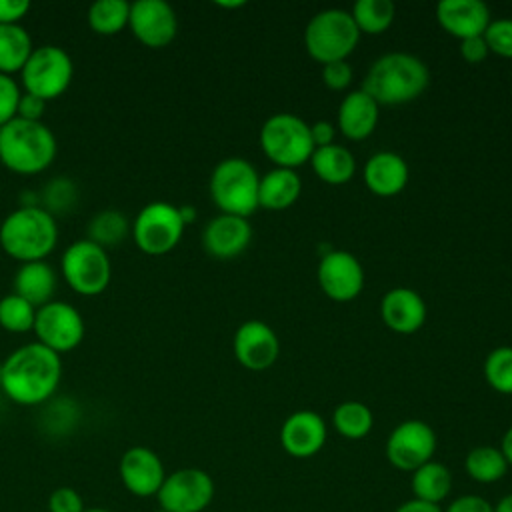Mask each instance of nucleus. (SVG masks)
<instances>
[{
    "label": "nucleus",
    "instance_id": "obj_1",
    "mask_svg": "<svg viewBox=\"0 0 512 512\" xmlns=\"http://www.w3.org/2000/svg\"><path fill=\"white\" fill-rule=\"evenodd\" d=\"M62 378L60 354L30 342L2 362V390L4 394L22 406H38L52 398Z\"/></svg>",
    "mask_w": 512,
    "mask_h": 512
},
{
    "label": "nucleus",
    "instance_id": "obj_2",
    "mask_svg": "<svg viewBox=\"0 0 512 512\" xmlns=\"http://www.w3.org/2000/svg\"><path fill=\"white\" fill-rule=\"evenodd\" d=\"M430 82L428 66L412 54L390 52L368 68L362 88L378 106H398L416 100Z\"/></svg>",
    "mask_w": 512,
    "mask_h": 512
},
{
    "label": "nucleus",
    "instance_id": "obj_3",
    "mask_svg": "<svg viewBox=\"0 0 512 512\" xmlns=\"http://www.w3.org/2000/svg\"><path fill=\"white\" fill-rule=\"evenodd\" d=\"M56 242L58 226L54 214L40 204H22L0 224V246L20 264L44 260Z\"/></svg>",
    "mask_w": 512,
    "mask_h": 512
},
{
    "label": "nucleus",
    "instance_id": "obj_4",
    "mask_svg": "<svg viewBox=\"0 0 512 512\" xmlns=\"http://www.w3.org/2000/svg\"><path fill=\"white\" fill-rule=\"evenodd\" d=\"M56 138L40 120L14 118L0 128V162L16 174H38L56 158Z\"/></svg>",
    "mask_w": 512,
    "mask_h": 512
},
{
    "label": "nucleus",
    "instance_id": "obj_5",
    "mask_svg": "<svg viewBox=\"0 0 512 512\" xmlns=\"http://www.w3.org/2000/svg\"><path fill=\"white\" fill-rule=\"evenodd\" d=\"M260 176L244 158H224L210 176V198L222 214L248 218L258 208Z\"/></svg>",
    "mask_w": 512,
    "mask_h": 512
},
{
    "label": "nucleus",
    "instance_id": "obj_6",
    "mask_svg": "<svg viewBox=\"0 0 512 512\" xmlns=\"http://www.w3.org/2000/svg\"><path fill=\"white\" fill-rule=\"evenodd\" d=\"M360 40V32L350 12L328 8L310 18L304 30L306 52L324 64L346 60Z\"/></svg>",
    "mask_w": 512,
    "mask_h": 512
},
{
    "label": "nucleus",
    "instance_id": "obj_7",
    "mask_svg": "<svg viewBox=\"0 0 512 512\" xmlns=\"http://www.w3.org/2000/svg\"><path fill=\"white\" fill-rule=\"evenodd\" d=\"M260 148L276 168L294 170L314 152L310 124L288 112L274 114L260 128Z\"/></svg>",
    "mask_w": 512,
    "mask_h": 512
},
{
    "label": "nucleus",
    "instance_id": "obj_8",
    "mask_svg": "<svg viewBox=\"0 0 512 512\" xmlns=\"http://www.w3.org/2000/svg\"><path fill=\"white\" fill-rule=\"evenodd\" d=\"M72 76V58L64 48L52 44L34 48L20 72L24 92L34 94L46 102L60 98L68 90Z\"/></svg>",
    "mask_w": 512,
    "mask_h": 512
},
{
    "label": "nucleus",
    "instance_id": "obj_9",
    "mask_svg": "<svg viewBox=\"0 0 512 512\" xmlns=\"http://www.w3.org/2000/svg\"><path fill=\"white\" fill-rule=\"evenodd\" d=\"M180 208L170 202H150L136 214L132 222V240L148 256H162L176 248L184 234Z\"/></svg>",
    "mask_w": 512,
    "mask_h": 512
},
{
    "label": "nucleus",
    "instance_id": "obj_10",
    "mask_svg": "<svg viewBox=\"0 0 512 512\" xmlns=\"http://www.w3.org/2000/svg\"><path fill=\"white\" fill-rule=\"evenodd\" d=\"M60 266L66 284L80 296L102 294L112 278L108 252L88 238L72 242L64 250Z\"/></svg>",
    "mask_w": 512,
    "mask_h": 512
},
{
    "label": "nucleus",
    "instance_id": "obj_11",
    "mask_svg": "<svg viewBox=\"0 0 512 512\" xmlns=\"http://www.w3.org/2000/svg\"><path fill=\"white\" fill-rule=\"evenodd\" d=\"M214 480L202 468H178L166 474L156 498L166 512H202L214 500Z\"/></svg>",
    "mask_w": 512,
    "mask_h": 512
},
{
    "label": "nucleus",
    "instance_id": "obj_12",
    "mask_svg": "<svg viewBox=\"0 0 512 512\" xmlns=\"http://www.w3.org/2000/svg\"><path fill=\"white\" fill-rule=\"evenodd\" d=\"M32 330L38 338L36 342L56 354H64L74 350L82 342L84 318L72 304L52 300L36 310Z\"/></svg>",
    "mask_w": 512,
    "mask_h": 512
},
{
    "label": "nucleus",
    "instance_id": "obj_13",
    "mask_svg": "<svg viewBox=\"0 0 512 512\" xmlns=\"http://www.w3.org/2000/svg\"><path fill=\"white\" fill-rule=\"evenodd\" d=\"M436 444V432L430 424L424 420H404L390 432L384 452L394 468L412 474L432 460Z\"/></svg>",
    "mask_w": 512,
    "mask_h": 512
},
{
    "label": "nucleus",
    "instance_id": "obj_14",
    "mask_svg": "<svg viewBox=\"0 0 512 512\" xmlns=\"http://www.w3.org/2000/svg\"><path fill=\"white\" fill-rule=\"evenodd\" d=\"M128 26L138 42L148 48L168 46L178 32V18L164 0H136L130 4Z\"/></svg>",
    "mask_w": 512,
    "mask_h": 512
},
{
    "label": "nucleus",
    "instance_id": "obj_15",
    "mask_svg": "<svg viewBox=\"0 0 512 512\" xmlns=\"http://www.w3.org/2000/svg\"><path fill=\"white\" fill-rule=\"evenodd\" d=\"M318 284L336 302L354 300L364 288L362 264L346 250H330L320 258Z\"/></svg>",
    "mask_w": 512,
    "mask_h": 512
},
{
    "label": "nucleus",
    "instance_id": "obj_16",
    "mask_svg": "<svg viewBox=\"0 0 512 512\" xmlns=\"http://www.w3.org/2000/svg\"><path fill=\"white\" fill-rule=\"evenodd\" d=\"M232 350L244 368L262 372L278 360L280 340L268 324L260 320H248L238 326L232 340Z\"/></svg>",
    "mask_w": 512,
    "mask_h": 512
},
{
    "label": "nucleus",
    "instance_id": "obj_17",
    "mask_svg": "<svg viewBox=\"0 0 512 512\" xmlns=\"http://www.w3.org/2000/svg\"><path fill=\"white\" fill-rule=\"evenodd\" d=\"M120 480L124 488L134 496H156L166 470L160 456L146 446H132L120 458Z\"/></svg>",
    "mask_w": 512,
    "mask_h": 512
},
{
    "label": "nucleus",
    "instance_id": "obj_18",
    "mask_svg": "<svg viewBox=\"0 0 512 512\" xmlns=\"http://www.w3.org/2000/svg\"><path fill=\"white\" fill-rule=\"evenodd\" d=\"M326 422L318 412L296 410L280 428V444L292 458H312L326 444Z\"/></svg>",
    "mask_w": 512,
    "mask_h": 512
},
{
    "label": "nucleus",
    "instance_id": "obj_19",
    "mask_svg": "<svg viewBox=\"0 0 512 512\" xmlns=\"http://www.w3.org/2000/svg\"><path fill=\"white\" fill-rule=\"evenodd\" d=\"M252 240V228L246 218L230 216V214H218L212 218L204 232H202V244L204 250L218 260H230L242 254Z\"/></svg>",
    "mask_w": 512,
    "mask_h": 512
},
{
    "label": "nucleus",
    "instance_id": "obj_20",
    "mask_svg": "<svg viewBox=\"0 0 512 512\" xmlns=\"http://www.w3.org/2000/svg\"><path fill=\"white\" fill-rule=\"evenodd\" d=\"M438 24L460 42L466 38L484 36L490 20V10L480 0H442L436 6Z\"/></svg>",
    "mask_w": 512,
    "mask_h": 512
},
{
    "label": "nucleus",
    "instance_id": "obj_21",
    "mask_svg": "<svg viewBox=\"0 0 512 512\" xmlns=\"http://www.w3.org/2000/svg\"><path fill=\"white\" fill-rule=\"evenodd\" d=\"M380 314L384 324L398 334H412L426 322V304L412 288H392L380 302Z\"/></svg>",
    "mask_w": 512,
    "mask_h": 512
},
{
    "label": "nucleus",
    "instance_id": "obj_22",
    "mask_svg": "<svg viewBox=\"0 0 512 512\" xmlns=\"http://www.w3.org/2000/svg\"><path fill=\"white\" fill-rule=\"evenodd\" d=\"M408 164L396 152H376L364 166V182L376 196L390 198L404 190L408 184Z\"/></svg>",
    "mask_w": 512,
    "mask_h": 512
},
{
    "label": "nucleus",
    "instance_id": "obj_23",
    "mask_svg": "<svg viewBox=\"0 0 512 512\" xmlns=\"http://www.w3.org/2000/svg\"><path fill=\"white\" fill-rule=\"evenodd\" d=\"M378 124V104L364 92L354 90L340 102L338 128L348 140L368 138Z\"/></svg>",
    "mask_w": 512,
    "mask_h": 512
},
{
    "label": "nucleus",
    "instance_id": "obj_24",
    "mask_svg": "<svg viewBox=\"0 0 512 512\" xmlns=\"http://www.w3.org/2000/svg\"><path fill=\"white\" fill-rule=\"evenodd\" d=\"M56 292V272L46 260L24 262L14 276V294L24 298L36 310L48 302Z\"/></svg>",
    "mask_w": 512,
    "mask_h": 512
},
{
    "label": "nucleus",
    "instance_id": "obj_25",
    "mask_svg": "<svg viewBox=\"0 0 512 512\" xmlns=\"http://www.w3.org/2000/svg\"><path fill=\"white\" fill-rule=\"evenodd\" d=\"M302 192L300 176L290 168H274L264 178H260L258 186V206L266 210H286L290 208Z\"/></svg>",
    "mask_w": 512,
    "mask_h": 512
},
{
    "label": "nucleus",
    "instance_id": "obj_26",
    "mask_svg": "<svg viewBox=\"0 0 512 512\" xmlns=\"http://www.w3.org/2000/svg\"><path fill=\"white\" fill-rule=\"evenodd\" d=\"M310 162H312V170L316 172V176L322 182L334 184V186L346 184L348 180H352V176L356 172V160H354L352 152L338 144L314 148Z\"/></svg>",
    "mask_w": 512,
    "mask_h": 512
},
{
    "label": "nucleus",
    "instance_id": "obj_27",
    "mask_svg": "<svg viewBox=\"0 0 512 512\" xmlns=\"http://www.w3.org/2000/svg\"><path fill=\"white\" fill-rule=\"evenodd\" d=\"M410 486L416 500L440 506L452 490V472L446 464L430 460L412 472Z\"/></svg>",
    "mask_w": 512,
    "mask_h": 512
},
{
    "label": "nucleus",
    "instance_id": "obj_28",
    "mask_svg": "<svg viewBox=\"0 0 512 512\" xmlns=\"http://www.w3.org/2000/svg\"><path fill=\"white\" fill-rule=\"evenodd\" d=\"M32 50V38L22 24L0 26V74L22 72Z\"/></svg>",
    "mask_w": 512,
    "mask_h": 512
},
{
    "label": "nucleus",
    "instance_id": "obj_29",
    "mask_svg": "<svg viewBox=\"0 0 512 512\" xmlns=\"http://www.w3.org/2000/svg\"><path fill=\"white\" fill-rule=\"evenodd\" d=\"M508 462L500 448L494 446H476L464 458L466 474L480 484H494L502 480L508 472Z\"/></svg>",
    "mask_w": 512,
    "mask_h": 512
},
{
    "label": "nucleus",
    "instance_id": "obj_30",
    "mask_svg": "<svg viewBox=\"0 0 512 512\" xmlns=\"http://www.w3.org/2000/svg\"><path fill=\"white\" fill-rule=\"evenodd\" d=\"M130 230H132V224L120 210L106 208L90 218L88 240L106 250L110 246L122 244L130 234Z\"/></svg>",
    "mask_w": 512,
    "mask_h": 512
},
{
    "label": "nucleus",
    "instance_id": "obj_31",
    "mask_svg": "<svg viewBox=\"0 0 512 512\" xmlns=\"http://www.w3.org/2000/svg\"><path fill=\"white\" fill-rule=\"evenodd\" d=\"M332 426L340 436L348 440H360L370 434L374 426V414L366 404L358 400H348L334 408Z\"/></svg>",
    "mask_w": 512,
    "mask_h": 512
},
{
    "label": "nucleus",
    "instance_id": "obj_32",
    "mask_svg": "<svg viewBox=\"0 0 512 512\" xmlns=\"http://www.w3.org/2000/svg\"><path fill=\"white\" fill-rule=\"evenodd\" d=\"M130 4L126 0H98L88 8V26L100 36H114L128 26Z\"/></svg>",
    "mask_w": 512,
    "mask_h": 512
},
{
    "label": "nucleus",
    "instance_id": "obj_33",
    "mask_svg": "<svg viewBox=\"0 0 512 512\" xmlns=\"http://www.w3.org/2000/svg\"><path fill=\"white\" fill-rule=\"evenodd\" d=\"M396 8L390 0H358L352 6V20L358 32L364 34H382L394 22Z\"/></svg>",
    "mask_w": 512,
    "mask_h": 512
},
{
    "label": "nucleus",
    "instance_id": "obj_34",
    "mask_svg": "<svg viewBox=\"0 0 512 512\" xmlns=\"http://www.w3.org/2000/svg\"><path fill=\"white\" fill-rule=\"evenodd\" d=\"M36 308L18 294H8L0 300V326L6 332L24 334L34 328Z\"/></svg>",
    "mask_w": 512,
    "mask_h": 512
},
{
    "label": "nucleus",
    "instance_id": "obj_35",
    "mask_svg": "<svg viewBox=\"0 0 512 512\" xmlns=\"http://www.w3.org/2000/svg\"><path fill=\"white\" fill-rule=\"evenodd\" d=\"M484 378L496 392L512 394V346H498L486 356Z\"/></svg>",
    "mask_w": 512,
    "mask_h": 512
},
{
    "label": "nucleus",
    "instance_id": "obj_36",
    "mask_svg": "<svg viewBox=\"0 0 512 512\" xmlns=\"http://www.w3.org/2000/svg\"><path fill=\"white\" fill-rule=\"evenodd\" d=\"M484 40L490 52L502 58H512V20L490 22L484 32Z\"/></svg>",
    "mask_w": 512,
    "mask_h": 512
},
{
    "label": "nucleus",
    "instance_id": "obj_37",
    "mask_svg": "<svg viewBox=\"0 0 512 512\" xmlns=\"http://www.w3.org/2000/svg\"><path fill=\"white\" fill-rule=\"evenodd\" d=\"M20 96L18 82L12 76L0 74V128L16 118Z\"/></svg>",
    "mask_w": 512,
    "mask_h": 512
},
{
    "label": "nucleus",
    "instance_id": "obj_38",
    "mask_svg": "<svg viewBox=\"0 0 512 512\" xmlns=\"http://www.w3.org/2000/svg\"><path fill=\"white\" fill-rule=\"evenodd\" d=\"M74 196H76V190L70 180H52L46 186V194H44L46 206L42 208H46L50 214L52 210H66L74 202Z\"/></svg>",
    "mask_w": 512,
    "mask_h": 512
},
{
    "label": "nucleus",
    "instance_id": "obj_39",
    "mask_svg": "<svg viewBox=\"0 0 512 512\" xmlns=\"http://www.w3.org/2000/svg\"><path fill=\"white\" fill-rule=\"evenodd\" d=\"M84 500L78 490L70 486H58L48 496L46 512H84Z\"/></svg>",
    "mask_w": 512,
    "mask_h": 512
},
{
    "label": "nucleus",
    "instance_id": "obj_40",
    "mask_svg": "<svg viewBox=\"0 0 512 512\" xmlns=\"http://www.w3.org/2000/svg\"><path fill=\"white\" fill-rule=\"evenodd\" d=\"M322 82L330 90H344L352 82V68L346 60L340 62H330L322 66Z\"/></svg>",
    "mask_w": 512,
    "mask_h": 512
},
{
    "label": "nucleus",
    "instance_id": "obj_41",
    "mask_svg": "<svg viewBox=\"0 0 512 512\" xmlns=\"http://www.w3.org/2000/svg\"><path fill=\"white\" fill-rule=\"evenodd\" d=\"M442 512H494V504L478 494H462L454 498Z\"/></svg>",
    "mask_w": 512,
    "mask_h": 512
},
{
    "label": "nucleus",
    "instance_id": "obj_42",
    "mask_svg": "<svg viewBox=\"0 0 512 512\" xmlns=\"http://www.w3.org/2000/svg\"><path fill=\"white\" fill-rule=\"evenodd\" d=\"M28 0H0V26L20 24V20L28 14Z\"/></svg>",
    "mask_w": 512,
    "mask_h": 512
},
{
    "label": "nucleus",
    "instance_id": "obj_43",
    "mask_svg": "<svg viewBox=\"0 0 512 512\" xmlns=\"http://www.w3.org/2000/svg\"><path fill=\"white\" fill-rule=\"evenodd\" d=\"M44 108H46V100H42V98H38V96H34V94L22 92L20 102H18V114H16V118L40 122V118H42V114H44Z\"/></svg>",
    "mask_w": 512,
    "mask_h": 512
},
{
    "label": "nucleus",
    "instance_id": "obj_44",
    "mask_svg": "<svg viewBox=\"0 0 512 512\" xmlns=\"http://www.w3.org/2000/svg\"><path fill=\"white\" fill-rule=\"evenodd\" d=\"M488 44L484 40V36H476V38H466L460 42V54L468 64H480L486 60L488 56Z\"/></svg>",
    "mask_w": 512,
    "mask_h": 512
},
{
    "label": "nucleus",
    "instance_id": "obj_45",
    "mask_svg": "<svg viewBox=\"0 0 512 512\" xmlns=\"http://www.w3.org/2000/svg\"><path fill=\"white\" fill-rule=\"evenodd\" d=\"M310 136H312V144L314 148H324L334 144V126L328 120H318L310 126Z\"/></svg>",
    "mask_w": 512,
    "mask_h": 512
},
{
    "label": "nucleus",
    "instance_id": "obj_46",
    "mask_svg": "<svg viewBox=\"0 0 512 512\" xmlns=\"http://www.w3.org/2000/svg\"><path fill=\"white\" fill-rule=\"evenodd\" d=\"M394 512H442V508L436 504H430V502L410 498V500L402 502Z\"/></svg>",
    "mask_w": 512,
    "mask_h": 512
},
{
    "label": "nucleus",
    "instance_id": "obj_47",
    "mask_svg": "<svg viewBox=\"0 0 512 512\" xmlns=\"http://www.w3.org/2000/svg\"><path fill=\"white\" fill-rule=\"evenodd\" d=\"M500 452L504 454L508 466H512V426L504 432L502 436V442H500Z\"/></svg>",
    "mask_w": 512,
    "mask_h": 512
},
{
    "label": "nucleus",
    "instance_id": "obj_48",
    "mask_svg": "<svg viewBox=\"0 0 512 512\" xmlns=\"http://www.w3.org/2000/svg\"><path fill=\"white\" fill-rule=\"evenodd\" d=\"M494 512H512V492L502 496L496 504H494Z\"/></svg>",
    "mask_w": 512,
    "mask_h": 512
},
{
    "label": "nucleus",
    "instance_id": "obj_49",
    "mask_svg": "<svg viewBox=\"0 0 512 512\" xmlns=\"http://www.w3.org/2000/svg\"><path fill=\"white\" fill-rule=\"evenodd\" d=\"M180 208V216L184 220V224H190L196 218V210L194 206H178Z\"/></svg>",
    "mask_w": 512,
    "mask_h": 512
},
{
    "label": "nucleus",
    "instance_id": "obj_50",
    "mask_svg": "<svg viewBox=\"0 0 512 512\" xmlns=\"http://www.w3.org/2000/svg\"><path fill=\"white\" fill-rule=\"evenodd\" d=\"M218 6H224V8H238V6H244V2H218Z\"/></svg>",
    "mask_w": 512,
    "mask_h": 512
},
{
    "label": "nucleus",
    "instance_id": "obj_51",
    "mask_svg": "<svg viewBox=\"0 0 512 512\" xmlns=\"http://www.w3.org/2000/svg\"><path fill=\"white\" fill-rule=\"evenodd\" d=\"M84 512H110V510H106V508H86Z\"/></svg>",
    "mask_w": 512,
    "mask_h": 512
},
{
    "label": "nucleus",
    "instance_id": "obj_52",
    "mask_svg": "<svg viewBox=\"0 0 512 512\" xmlns=\"http://www.w3.org/2000/svg\"><path fill=\"white\" fill-rule=\"evenodd\" d=\"M0 386H2V362H0Z\"/></svg>",
    "mask_w": 512,
    "mask_h": 512
},
{
    "label": "nucleus",
    "instance_id": "obj_53",
    "mask_svg": "<svg viewBox=\"0 0 512 512\" xmlns=\"http://www.w3.org/2000/svg\"><path fill=\"white\" fill-rule=\"evenodd\" d=\"M156 512H166V510H160V508H158V510H156Z\"/></svg>",
    "mask_w": 512,
    "mask_h": 512
}]
</instances>
